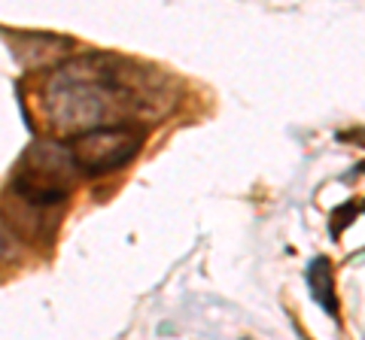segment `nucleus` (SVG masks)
<instances>
[{
  "label": "nucleus",
  "mask_w": 365,
  "mask_h": 340,
  "mask_svg": "<svg viewBox=\"0 0 365 340\" xmlns=\"http://www.w3.org/2000/svg\"><path fill=\"white\" fill-rule=\"evenodd\" d=\"M158 76L107 55H83L55 67L43 88L46 116L58 131L83 134L104 124H125L146 107L158 110Z\"/></svg>",
  "instance_id": "obj_1"
},
{
  "label": "nucleus",
  "mask_w": 365,
  "mask_h": 340,
  "mask_svg": "<svg viewBox=\"0 0 365 340\" xmlns=\"http://www.w3.org/2000/svg\"><path fill=\"white\" fill-rule=\"evenodd\" d=\"M83 176L71 146L61 143H34L19 158V164L9 176V191L31 207L49 210L71 195L73 183Z\"/></svg>",
  "instance_id": "obj_2"
},
{
  "label": "nucleus",
  "mask_w": 365,
  "mask_h": 340,
  "mask_svg": "<svg viewBox=\"0 0 365 340\" xmlns=\"http://www.w3.org/2000/svg\"><path fill=\"white\" fill-rule=\"evenodd\" d=\"M67 146H71L83 176H107L113 170H122L140 152L143 131H134L131 124H104V128L73 134Z\"/></svg>",
  "instance_id": "obj_3"
},
{
  "label": "nucleus",
  "mask_w": 365,
  "mask_h": 340,
  "mask_svg": "<svg viewBox=\"0 0 365 340\" xmlns=\"http://www.w3.org/2000/svg\"><path fill=\"white\" fill-rule=\"evenodd\" d=\"M307 286H311L314 301L323 307L329 316H338V301H335V289H332V267L326 258H314L307 265Z\"/></svg>",
  "instance_id": "obj_4"
},
{
  "label": "nucleus",
  "mask_w": 365,
  "mask_h": 340,
  "mask_svg": "<svg viewBox=\"0 0 365 340\" xmlns=\"http://www.w3.org/2000/svg\"><path fill=\"white\" fill-rule=\"evenodd\" d=\"M353 137H356V140H362V146H365V131H356V134H353Z\"/></svg>",
  "instance_id": "obj_5"
}]
</instances>
